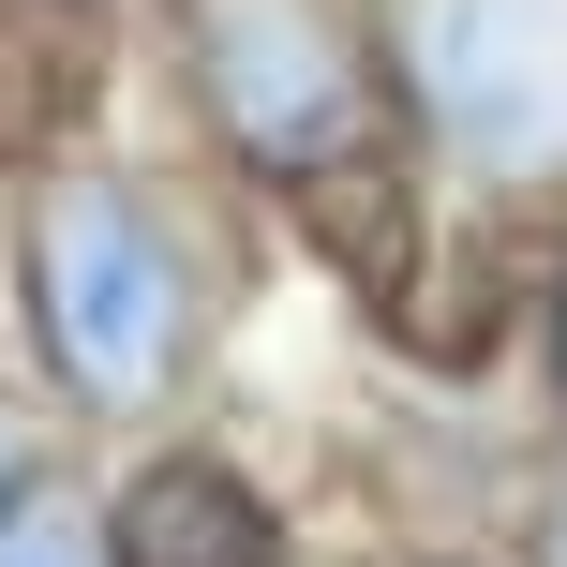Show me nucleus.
I'll return each instance as SVG.
<instances>
[{"label":"nucleus","mask_w":567,"mask_h":567,"mask_svg":"<svg viewBox=\"0 0 567 567\" xmlns=\"http://www.w3.org/2000/svg\"><path fill=\"white\" fill-rule=\"evenodd\" d=\"M373 60L463 195H567V0H373Z\"/></svg>","instance_id":"nucleus-3"},{"label":"nucleus","mask_w":567,"mask_h":567,"mask_svg":"<svg viewBox=\"0 0 567 567\" xmlns=\"http://www.w3.org/2000/svg\"><path fill=\"white\" fill-rule=\"evenodd\" d=\"M0 313H16V373L45 389V419L75 449H135V433H179L195 403L225 269L195 209L75 120V135L0 150Z\"/></svg>","instance_id":"nucleus-1"},{"label":"nucleus","mask_w":567,"mask_h":567,"mask_svg":"<svg viewBox=\"0 0 567 567\" xmlns=\"http://www.w3.org/2000/svg\"><path fill=\"white\" fill-rule=\"evenodd\" d=\"M150 16H165V75L225 179L329 209L389 165L403 120L373 60V0H150Z\"/></svg>","instance_id":"nucleus-2"},{"label":"nucleus","mask_w":567,"mask_h":567,"mask_svg":"<svg viewBox=\"0 0 567 567\" xmlns=\"http://www.w3.org/2000/svg\"><path fill=\"white\" fill-rule=\"evenodd\" d=\"M0 567H120V523H105V463L60 449L45 478L16 493V523H0Z\"/></svg>","instance_id":"nucleus-5"},{"label":"nucleus","mask_w":567,"mask_h":567,"mask_svg":"<svg viewBox=\"0 0 567 567\" xmlns=\"http://www.w3.org/2000/svg\"><path fill=\"white\" fill-rule=\"evenodd\" d=\"M60 449H75V433H60V419H45V389H30V373L0 359V523H16V493L45 478Z\"/></svg>","instance_id":"nucleus-6"},{"label":"nucleus","mask_w":567,"mask_h":567,"mask_svg":"<svg viewBox=\"0 0 567 567\" xmlns=\"http://www.w3.org/2000/svg\"><path fill=\"white\" fill-rule=\"evenodd\" d=\"M553 403H567V255H553Z\"/></svg>","instance_id":"nucleus-8"},{"label":"nucleus","mask_w":567,"mask_h":567,"mask_svg":"<svg viewBox=\"0 0 567 567\" xmlns=\"http://www.w3.org/2000/svg\"><path fill=\"white\" fill-rule=\"evenodd\" d=\"M105 523H120V567H284L269 478L209 433H135L105 463Z\"/></svg>","instance_id":"nucleus-4"},{"label":"nucleus","mask_w":567,"mask_h":567,"mask_svg":"<svg viewBox=\"0 0 567 567\" xmlns=\"http://www.w3.org/2000/svg\"><path fill=\"white\" fill-rule=\"evenodd\" d=\"M523 567H567V463L538 478V508H523Z\"/></svg>","instance_id":"nucleus-7"}]
</instances>
